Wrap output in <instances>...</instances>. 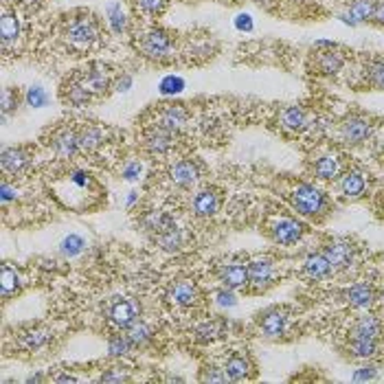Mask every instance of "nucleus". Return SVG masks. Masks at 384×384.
I'll return each instance as SVG.
<instances>
[{
	"label": "nucleus",
	"mask_w": 384,
	"mask_h": 384,
	"mask_svg": "<svg viewBox=\"0 0 384 384\" xmlns=\"http://www.w3.org/2000/svg\"><path fill=\"white\" fill-rule=\"evenodd\" d=\"M270 233H273V240L281 246H292L296 244L299 240L303 238L306 233V226L294 220V218H279L273 222L270 226Z\"/></svg>",
	"instance_id": "nucleus-8"
},
{
	"label": "nucleus",
	"mask_w": 384,
	"mask_h": 384,
	"mask_svg": "<svg viewBox=\"0 0 384 384\" xmlns=\"http://www.w3.org/2000/svg\"><path fill=\"white\" fill-rule=\"evenodd\" d=\"M83 250H86V242H83V238L77 235V233H71V235H66V238L62 240V244H60V253H62L64 257H69V259L81 255Z\"/></svg>",
	"instance_id": "nucleus-37"
},
{
	"label": "nucleus",
	"mask_w": 384,
	"mask_h": 384,
	"mask_svg": "<svg viewBox=\"0 0 384 384\" xmlns=\"http://www.w3.org/2000/svg\"><path fill=\"white\" fill-rule=\"evenodd\" d=\"M156 242H158V246L165 250V253H178V250L182 248V242H185V240H182L180 228H176V224H174L172 228L158 233Z\"/></svg>",
	"instance_id": "nucleus-35"
},
{
	"label": "nucleus",
	"mask_w": 384,
	"mask_h": 384,
	"mask_svg": "<svg viewBox=\"0 0 384 384\" xmlns=\"http://www.w3.org/2000/svg\"><path fill=\"white\" fill-rule=\"evenodd\" d=\"M343 165L338 160V156H321L319 160L314 163V176L321 180H334L341 176Z\"/></svg>",
	"instance_id": "nucleus-28"
},
{
	"label": "nucleus",
	"mask_w": 384,
	"mask_h": 384,
	"mask_svg": "<svg viewBox=\"0 0 384 384\" xmlns=\"http://www.w3.org/2000/svg\"><path fill=\"white\" fill-rule=\"evenodd\" d=\"M167 296H170V301L174 306H178V308H191L198 301L200 292H198V286H196L193 281L180 279L170 288V294H167Z\"/></svg>",
	"instance_id": "nucleus-16"
},
{
	"label": "nucleus",
	"mask_w": 384,
	"mask_h": 384,
	"mask_svg": "<svg viewBox=\"0 0 384 384\" xmlns=\"http://www.w3.org/2000/svg\"><path fill=\"white\" fill-rule=\"evenodd\" d=\"M382 334V323L378 316H360V319L354 323L352 327V334H349V338H371V341H378Z\"/></svg>",
	"instance_id": "nucleus-21"
},
{
	"label": "nucleus",
	"mask_w": 384,
	"mask_h": 384,
	"mask_svg": "<svg viewBox=\"0 0 384 384\" xmlns=\"http://www.w3.org/2000/svg\"><path fill=\"white\" fill-rule=\"evenodd\" d=\"M141 316V306L135 299H123V296H114L108 303V319L121 329L132 327Z\"/></svg>",
	"instance_id": "nucleus-4"
},
{
	"label": "nucleus",
	"mask_w": 384,
	"mask_h": 384,
	"mask_svg": "<svg viewBox=\"0 0 384 384\" xmlns=\"http://www.w3.org/2000/svg\"><path fill=\"white\" fill-rule=\"evenodd\" d=\"M224 371H226L228 380L242 382V380H246L250 373H253V364H250V360L244 354H233L224 362Z\"/></svg>",
	"instance_id": "nucleus-23"
},
{
	"label": "nucleus",
	"mask_w": 384,
	"mask_h": 384,
	"mask_svg": "<svg viewBox=\"0 0 384 384\" xmlns=\"http://www.w3.org/2000/svg\"><path fill=\"white\" fill-rule=\"evenodd\" d=\"M160 92L163 95H180L185 90V79L178 77V75H167L163 81H160Z\"/></svg>",
	"instance_id": "nucleus-43"
},
{
	"label": "nucleus",
	"mask_w": 384,
	"mask_h": 384,
	"mask_svg": "<svg viewBox=\"0 0 384 384\" xmlns=\"http://www.w3.org/2000/svg\"><path fill=\"white\" fill-rule=\"evenodd\" d=\"M64 36L71 44L79 48H88L97 42L99 38V25L95 20V15L90 13H75L71 15L64 25Z\"/></svg>",
	"instance_id": "nucleus-1"
},
{
	"label": "nucleus",
	"mask_w": 384,
	"mask_h": 384,
	"mask_svg": "<svg viewBox=\"0 0 384 384\" xmlns=\"http://www.w3.org/2000/svg\"><path fill=\"white\" fill-rule=\"evenodd\" d=\"M218 277H220L224 288H231V290L246 288L248 286V266L242 263V261L224 263L222 268L218 270Z\"/></svg>",
	"instance_id": "nucleus-12"
},
{
	"label": "nucleus",
	"mask_w": 384,
	"mask_h": 384,
	"mask_svg": "<svg viewBox=\"0 0 384 384\" xmlns=\"http://www.w3.org/2000/svg\"><path fill=\"white\" fill-rule=\"evenodd\" d=\"M290 200H292V207L301 215H306V218H319L329 207L327 196L312 185H296Z\"/></svg>",
	"instance_id": "nucleus-2"
},
{
	"label": "nucleus",
	"mask_w": 384,
	"mask_h": 384,
	"mask_svg": "<svg viewBox=\"0 0 384 384\" xmlns=\"http://www.w3.org/2000/svg\"><path fill=\"white\" fill-rule=\"evenodd\" d=\"M338 189H341L343 198H347V200H358L366 191V178L358 170H349L338 180Z\"/></svg>",
	"instance_id": "nucleus-17"
},
{
	"label": "nucleus",
	"mask_w": 384,
	"mask_h": 384,
	"mask_svg": "<svg viewBox=\"0 0 384 384\" xmlns=\"http://www.w3.org/2000/svg\"><path fill=\"white\" fill-rule=\"evenodd\" d=\"M371 20L380 27H384V0H373V9H371Z\"/></svg>",
	"instance_id": "nucleus-50"
},
{
	"label": "nucleus",
	"mask_w": 384,
	"mask_h": 384,
	"mask_svg": "<svg viewBox=\"0 0 384 384\" xmlns=\"http://www.w3.org/2000/svg\"><path fill=\"white\" fill-rule=\"evenodd\" d=\"M128 336H130L132 343H135V347H145L149 341L154 338V331H152V327H149L147 323L137 321L132 327H128Z\"/></svg>",
	"instance_id": "nucleus-39"
},
{
	"label": "nucleus",
	"mask_w": 384,
	"mask_h": 384,
	"mask_svg": "<svg viewBox=\"0 0 384 384\" xmlns=\"http://www.w3.org/2000/svg\"><path fill=\"white\" fill-rule=\"evenodd\" d=\"M132 83H135V79H132V75H121L119 79H116L114 88L119 90V92H128V90L132 88Z\"/></svg>",
	"instance_id": "nucleus-53"
},
{
	"label": "nucleus",
	"mask_w": 384,
	"mask_h": 384,
	"mask_svg": "<svg viewBox=\"0 0 384 384\" xmlns=\"http://www.w3.org/2000/svg\"><path fill=\"white\" fill-rule=\"evenodd\" d=\"M347 301H349V306H354L358 310H366L376 301V290L369 286V283H356V286L347 290Z\"/></svg>",
	"instance_id": "nucleus-24"
},
{
	"label": "nucleus",
	"mask_w": 384,
	"mask_h": 384,
	"mask_svg": "<svg viewBox=\"0 0 384 384\" xmlns=\"http://www.w3.org/2000/svg\"><path fill=\"white\" fill-rule=\"evenodd\" d=\"M235 27L238 31H253V18L248 13H240L235 18Z\"/></svg>",
	"instance_id": "nucleus-52"
},
{
	"label": "nucleus",
	"mask_w": 384,
	"mask_h": 384,
	"mask_svg": "<svg viewBox=\"0 0 384 384\" xmlns=\"http://www.w3.org/2000/svg\"><path fill=\"white\" fill-rule=\"evenodd\" d=\"M174 137H176L174 130H167V128L154 123L152 128H147L143 143L149 154H165V152H170V147L174 145Z\"/></svg>",
	"instance_id": "nucleus-11"
},
{
	"label": "nucleus",
	"mask_w": 384,
	"mask_h": 384,
	"mask_svg": "<svg viewBox=\"0 0 384 384\" xmlns=\"http://www.w3.org/2000/svg\"><path fill=\"white\" fill-rule=\"evenodd\" d=\"M323 253L334 266V270H345L356 259V246L349 240H331L323 246Z\"/></svg>",
	"instance_id": "nucleus-7"
},
{
	"label": "nucleus",
	"mask_w": 384,
	"mask_h": 384,
	"mask_svg": "<svg viewBox=\"0 0 384 384\" xmlns=\"http://www.w3.org/2000/svg\"><path fill=\"white\" fill-rule=\"evenodd\" d=\"M371 132H373V123L360 114L347 116V119L341 123V139L347 145H362L371 137Z\"/></svg>",
	"instance_id": "nucleus-6"
},
{
	"label": "nucleus",
	"mask_w": 384,
	"mask_h": 384,
	"mask_svg": "<svg viewBox=\"0 0 384 384\" xmlns=\"http://www.w3.org/2000/svg\"><path fill=\"white\" fill-rule=\"evenodd\" d=\"M99 380H102V382H128L130 378L123 376V373H112V371H110V373H104Z\"/></svg>",
	"instance_id": "nucleus-54"
},
{
	"label": "nucleus",
	"mask_w": 384,
	"mask_h": 384,
	"mask_svg": "<svg viewBox=\"0 0 384 384\" xmlns=\"http://www.w3.org/2000/svg\"><path fill=\"white\" fill-rule=\"evenodd\" d=\"M378 349V341L371 338H349V352L354 358H371Z\"/></svg>",
	"instance_id": "nucleus-38"
},
{
	"label": "nucleus",
	"mask_w": 384,
	"mask_h": 384,
	"mask_svg": "<svg viewBox=\"0 0 384 384\" xmlns=\"http://www.w3.org/2000/svg\"><path fill=\"white\" fill-rule=\"evenodd\" d=\"M174 40L165 29H149L141 38V51L149 60H167L172 55Z\"/></svg>",
	"instance_id": "nucleus-3"
},
{
	"label": "nucleus",
	"mask_w": 384,
	"mask_h": 384,
	"mask_svg": "<svg viewBox=\"0 0 384 384\" xmlns=\"http://www.w3.org/2000/svg\"><path fill=\"white\" fill-rule=\"evenodd\" d=\"M303 273H306V277H310L314 281H321V279H327L334 273V266L329 263L325 253H314V255L306 257Z\"/></svg>",
	"instance_id": "nucleus-20"
},
{
	"label": "nucleus",
	"mask_w": 384,
	"mask_h": 384,
	"mask_svg": "<svg viewBox=\"0 0 384 384\" xmlns=\"http://www.w3.org/2000/svg\"><path fill=\"white\" fill-rule=\"evenodd\" d=\"M18 108V95H15L11 88L3 90V119H7V114Z\"/></svg>",
	"instance_id": "nucleus-47"
},
{
	"label": "nucleus",
	"mask_w": 384,
	"mask_h": 384,
	"mask_svg": "<svg viewBox=\"0 0 384 384\" xmlns=\"http://www.w3.org/2000/svg\"><path fill=\"white\" fill-rule=\"evenodd\" d=\"M0 165H3V172L9 176H15L25 172L31 165V154L25 147H5L3 156H0Z\"/></svg>",
	"instance_id": "nucleus-15"
},
{
	"label": "nucleus",
	"mask_w": 384,
	"mask_h": 384,
	"mask_svg": "<svg viewBox=\"0 0 384 384\" xmlns=\"http://www.w3.org/2000/svg\"><path fill=\"white\" fill-rule=\"evenodd\" d=\"M371 9H373V0H356L345 13H341V20L349 27H356L360 22L371 20Z\"/></svg>",
	"instance_id": "nucleus-25"
},
{
	"label": "nucleus",
	"mask_w": 384,
	"mask_h": 384,
	"mask_svg": "<svg viewBox=\"0 0 384 384\" xmlns=\"http://www.w3.org/2000/svg\"><path fill=\"white\" fill-rule=\"evenodd\" d=\"M141 224H143L145 231L154 233V238H156L158 233H163V231H167V228H172V226H174V220L170 218V215L160 213V211H149L147 215H143Z\"/></svg>",
	"instance_id": "nucleus-33"
},
{
	"label": "nucleus",
	"mask_w": 384,
	"mask_h": 384,
	"mask_svg": "<svg viewBox=\"0 0 384 384\" xmlns=\"http://www.w3.org/2000/svg\"><path fill=\"white\" fill-rule=\"evenodd\" d=\"M224 331H226V323L224 321H205V323H200L196 327V338L200 343H211L215 338L224 336Z\"/></svg>",
	"instance_id": "nucleus-34"
},
{
	"label": "nucleus",
	"mask_w": 384,
	"mask_h": 384,
	"mask_svg": "<svg viewBox=\"0 0 384 384\" xmlns=\"http://www.w3.org/2000/svg\"><path fill=\"white\" fill-rule=\"evenodd\" d=\"M106 15H108V25L114 33H123L128 29V20H125V13L121 9L119 3H110L106 7Z\"/></svg>",
	"instance_id": "nucleus-41"
},
{
	"label": "nucleus",
	"mask_w": 384,
	"mask_h": 384,
	"mask_svg": "<svg viewBox=\"0 0 384 384\" xmlns=\"http://www.w3.org/2000/svg\"><path fill=\"white\" fill-rule=\"evenodd\" d=\"M55 382H77V378L71 376V373H62V376L55 378Z\"/></svg>",
	"instance_id": "nucleus-55"
},
{
	"label": "nucleus",
	"mask_w": 384,
	"mask_h": 384,
	"mask_svg": "<svg viewBox=\"0 0 384 384\" xmlns=\"http://www.w3.org/2000/svg\"><path fill=\"white\" fill-rule=\"evenodd\" d=\"M132 349H135V343L130 341L128 334H114V336L108 341V356L110 358H123L132 352Z\"/></svg>",
	"instance_id": "nucleus-36"
},
{
	"label": "nucleus",
	"mask_w": 384,
	"mask_h": 384,
	"mask_svg": "<svg viewBox=\"0 0 384 384\" xmlns=\"http://www.w3.org/2000/svg\"><path fill=\"white\" fill-rule=\"evenodd\" d=\"M228 376L224 369H220V366H207L205 373H203V382H226Z\"/></svg>",
	"instance_id": "nucleus-48"
},
{
	"label": "nucleus",
	"mask_w": 384,
	"mask_h": 384,
	"mask_svg": "<svg viewBox=\"0 0 384 384\" xmlns=\"http://www.w3.org/2000/svg\"><path fill=\"white\" fill-rule=\"evenodd\" d=\"M345 64L343 53L334 51V46H327L325 51H316V69L323 75H336Z\"/></svg>",
	"instance_id": "nucleus-22"
},
{
	"label": "nucleus",
	"mask_w": 384,
	"mask_h": 384,
	"mask_svg": "<svg viewBox=\"0 0 384 384\" xmlns=\"http://www.w3.org/2000/svg\"><path fill=\"white\" fill-rule=\"evenodd\" d=\"M378 376V369L373 364H366V366H360V369H356L354 373V380L356 382H364V380H376Z\"/></svg>",
	"instance_id": "nucleus-49"
},
{
	"label": "nucleus",
	"mask_w": 384,
	"mask_h": 384,
	"mask_svg": "<svg viewBox=\"0 0 384 384\" xmlns=\"http://www.w3.org/2000/svg\"><path fill=\"white\" fill-rule=\"evenodd\" d=\"M77 137L81 152H92L104 143V130L97 125H83L81 130H77Z\"/></svg>",
	"instance_id": "nucleus-29"
},
{
	"label": "nucleus",
	"mask_w": 384,
	"mask_h": 384,
	"mask_svg": "<svg viewBox=\"0 0 384 384\" xmlns=\"http://www.w3.org/2000/svg\"><path fill=\"white\" fill-rule=\"evenodd\" d=\"M167 0H137V7L143 11V13H149V15H156L165 9Z\"/></svg>",
	"instance_id": "nucleus-45"
},
{
	"label": "nucleus",
	"mask_w": 384,
	"mask_h": 384,
	"mask_svg": "<svg viewBox=\"0 0 384 384\" xmlns=\"http://www.w3.org/2000/svg\"><path fill=\"white\" fill-rule=\"evenodd\" d=\"M48 147H51L60 158H73L77 152H81L79 137L71 128H62V130L53 132V137L48 139Z\"/></svg>",
	"instance_id": "nucleus-10"
},
{
	"label": "nucleus",
	"mask_w": 384,
	"mask_h": 384,
	"mask_svg": "<svg viewBox=\"0 0 384 384\" xmlns=\"http://www.w3.org/2000/svg\"><path fill=\"white\" fill-rule=\"evenodd\" d=\"M0 38H3L5 48L20 38V20L15 18V13L3 11V18H0Z\"/></svg>",
	"instance_id": "nucleus-30"
},
{
	"label": "nucleus",
	"mask_w": 384,
	"mask_h": 384,
	"mask_svg": "<svg viewBox=\"0 0 384 384\" xmlns=\"http://www.w3.org/2000/svg\"><path fill=\"white\" fill-rule=\"evenodd\" d=\"M191 211L198 215V218H211L220 211V196L215 189H200L193 198H191Z\"/></svg>",
	"instance_id": "nucleus-14"
},
{
	"label": "nucleus",
	"mask_w": 384,
	"mask_h": 384,
	"mask_svg": "<svg viewBox=\"0 0 384 384\" xmlns=\"http://www.w3.org/2000/svg\"><path fill=\"white\" fill-rule=\"evenodd\" d=\"M0 191H3V193H0V198H3V205H9L11 200L18 198V191H15L7 180H3V187H0Z\"/></svg>",
	"instance_id": "nucleus-51"
},
{
	"label": "nucleus",
	"mask_w": 384,
	"mask_h": 384,
	"mask_svg": "<svg viewBox=\"0 0 384 384\" xmlns=\"http://www.w3.org/2000/svg\"><path fill=\"white\" fill-rule=\"evenodd\" d=\"M75 79L86 88L92 97L104 95L110 88V71L104 64H92L88 69H83L75 75Z\"/></svg>",
	"instance_id": "nucleus-5"
},
{
	"label": "nucleus",
	"mask_w": 384,
	"mask_h": 384,
	"mask_svg": "<svg viewBox=\"0 0 384 384\" xmlns=\"http://www.w3.org/2000/svg\"><path fill=\"white\" fill-rule=\"evenodd\" d=\"M22 281H20V275L15 273V268H11V266H3V270H0V290H3V299L7 301V299H11L15 292L20 290Z\"/></svg>",
	"instance_id": "nucleus-32"
},
{
	"label": "nucleus",
	"mask_w": 384,
	"mask_h": 384,
	"mask_svg": "<svg viewBox=\"0 0 384 384\" xmlns=\"http://www.w3.org/2000/svg\"><path fill=\"white\" fill-rule=\"evenodd\" d=\"M48 343H51V331L44 329V327L25 331L20 336V341H18V345L22 349H27V352H40V349H44Z\"/></svg>",
	"instance_id": "nucleus-27"
},
{
	"label": "nucleus",
	"mask_w": 384,
	"mask_h": 384,
	"mask_svg": "<svg viewBox=\"0 0 384 384\" xmlns=\"http://www.w3.org/2000/svg\"><path fill=\"white\" fill-rule=\"evenodd\" d=\"M172 180L176 182L178 187H193L196 182L200 180V170L193 160H178L174 167H172Z\"/></svg>",
	"instance_id": "nucleus-19"
},
{
	"label": "nucleus",
	"mask_w": 384,
	"mask_h": 384,
	"mask_svg": "<svg viewBox=\"0 0 384 384\" xmlns=\"http://www.w3.org/2000/svg\"><path fill=\"white\" fill-rule=\"evenodd\" d=\"M187 119H189V114L182 106H165L158 112V125H163L167 130H174V132H178L182 125H185Z\"/></svg>",
	"instance_id": "nucleus-26"
},
{
	"label": "nucleus",
	"mask_w": 384,
	"mask_h": 384,
	"mask_svg": "<svg viewBox=\"0 0 384 384\" xmlns=\"http://www.w3.org/2000/svg\"><path fill=\"white\" fill-rule=\"evenodd\" d=\"M27 382H29V384H31V382H44V378L36 373V376H29V378H27Z\"/></svg>",
	"instance_id": "nucleus-56"
},
{
	"label": "nucleus",
	"mask_w": 384,
	"mask_h": 384,
	"mask_svg": "<svg viewBox=\"0 0 384 384\" xmlns=\"http://www.w3.org/2000/svg\"><path fill=\"white\" fill-rule=\"evenodd\" d=\"M279 121L283 128H288L292 132H303L310 128V114L301 106H286L279 112Z\"/></svg>",
	"instance_id": "nucleus-18"
},
{
	"label": "nucleus",
	"mask_w": 384,
	"mask_h": 384,
	"mask_svg": "<svg viewBox=\"0 0 384 384\" xmlns=\"http://www.w3.org/2000/svg\"><path fill=\"white\" fill-rule=\"evenodd\" d=\"M275 281V263L270 257H257L248 263V283L255 290H266Z\"/></svg>",
	"instance_id": "nucleus-9"
},
{
	"label": "nucleus",
	"mask_w": 384,
	"mask_h": 384,
	"mask_svg": "<svg viewBox=\"0 0 384 384\" xmlns=\"http://www.w3.org/2000/svg\"><path fill=\"white\" fill-rule=\"evenodd\" d=\"M215 303H218L220 308H235L238 306V296L233 294V290L231 288H222V290H218L215 292Z\"/></svg>",
	"instance_id": "nucleus-44"
},
{
	"label": "nucleus",
	"mask_w": 384,
	"mask_h": 384,
	"mask_svg": "<svg viewBox=\"0 0 384 384\" xmlns=\"http://www.w3.org/2000/svg\"><path fill=\"white\" fill-rule=\"evenodd\" d=\"M259 329L263 331L266 338H279L283 334L288 331V314L275 308V310H268L261 319H259Z\"/></svg>",
	"instance_id": "nucleus-13"
},
{
	"label": "nucleus",
	"mask_w": 384,
	"mask_h": 384,
	"mask_svg": "<svg viewBox=\"0 0 384 384\" xmlns=\"http://www.w3.org/2000/svg\"><path fill=\"white\" fill-rule=\"evenodd\" d=\"M25 102L31 108H44V106H48V95L42 86H31L25 95Z\"/></svg>",
	"instance_id": "nucleus-42"
},
{
	"label": "nucleus",
	"mask_w": 384,
	"mask_h": 384,
	"mask_svg": "<svg viewBox=\"0 0 384 384\" xmlns=\"http://www.w3.org/2000/svg\"><path fill=\"white\" fill-rule=\"evenodd\" d=\"M364 77L373 88L384 90V62H380V60L366 62L364 64Z\"/></svg>",
	"instance_id": "nucleus-40"
},
{
	"label": "nucleus",
	"mask_w": 384,
	"mask_h": 384,
	"mask_svg": "<svg viewBox=\"0 0 384 384\" xmlns=\"http://www.w3.org/2000/svg\"><path fill=\"white\" fill-rule=\"evenodd\" d=\"M141 172H143V165H141L139 160H130V163L123 167L121 176H123V180H128V182H137V180L141 178Z\"/></svg>",
	"instance_id": "nucleus-46"
},
{
	"label": "nucleus",
	"mask_w": 384,
	"mask_h": 384,
	"mask_svg": "<svg viewBox=\"0 0 384 384\" xmlns=\"http://www.w3.org/2000/svg\"><path fill=\"white\" fill-rule=\"evenodd\" d=\"M64 99L69 102L71 106H77V108H81V106H88L90 104V99H92V95L81 86V83L73 77L69 83H66V88H64Z\"/></svg>",
	"instance_id": "nucleus-31"
},
{
	"label": "nucleus",
	"mask_w": 384,
	"mask_h": 384,
	"mask_svg": "<svg viewBox=\"0 0 384 384\" xmlns=\"http://www.w3.org/2000/svg\"><path fill=\"white\" fill-rule=\"evenodd\" d=\"M135 203H137V193L132 191V193H130V198H128V207H132V205H135Z\"/></svg>",
	"instance_id": "nucleus-57"
}]
</instances>
